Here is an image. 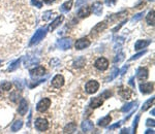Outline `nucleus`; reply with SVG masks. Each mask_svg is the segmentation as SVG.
Masks as SVG:
<instances>
[{"instance_id":"9b49d317","label":"nucleus","mask_w":155,"mask_h":134,"mask_svg":"<svg viewBox=\"0 0 155 134\" xmlns=\"http://www.w3.org/2000/svg\"><path fill=\"white\" fill-rule=\"evenodd\" d=\"M29 72L32 77H37V76H41V75L45 74L46 69H45V67H43V66H38L34 69H31Z\"/></svg>"},{"instance_id":"4c0bfd02","label":"nucleus","mask_w":155,"mask_h":134,"mask_svg":"<svg viewBox=\"0 0 155 134\" xmlns=\"http://www.w3.org/2000/svg\"><path fill=\"white\" fill-rule=\"evenodd\" d=\"M143 16H144V12H140V14L136 15V16H134V18H132V22H136V21H139L140 19L143 18Z\"/></svg>"},{"instance_id":"412c9836","label":"nucleus","mask_w":155,"mask_h":134,"mask_svg":"<svg viewBox=\"0 0 155 134\" xmlns=\"http://www.w3.org/2000/svg\"><path fill=\"white\" fill-rule=\"evenodd\" d=\"M73 0H68V1L64 2V3H63L62 5L60 6V10H61L62 12H69V10L71 9V7H73Z\"/></svg>"},{"instance_id":"b1692460","label":"nucleus","mask_w":155,"mask_h":134,"mask_svg":"<svg viewBox=\"0 0 155 134\" xmlns=\"http://www.w3.org/2000/svg\"><path fill=\"white\" fill-rule=\"evenodd\" d=\"M77 129V124L76 123H68V125H66V127L64 128L63 132L64 133H73Z\"/></svg>"},{"instance_id":"a211bd4d","label":"nucleus","mask_w":155,"mask_h":134,"mask_svg":"<svg viewBox=\"0 0 155 134\" xmlns=\"http://www.w3.org/2000/svg\"><path fill=\"white\" fill-rule=\"evenodd\" d=\"M150 44H151V40H137L134 44V49L137 51L139 50H142V49H145L146 47H148Z\"/></svg>"},{"instance_id":"ea45409f","label":"nucleus","mask_w":155,"mask_h":134,"mask_svg":"<svg viewBox=\"0 0 155 134\" xmlns=\"http://www.w3.org/2000/svg\"><path fill=\"white\" fill-rule=\"evenodd\" d=\"M117 0H106V4L108 6H112L114 5V4H116Z\"/></svg>"},{"instance_id":"8fccbe9b","label":"nucleus","mask_w":155,"mask_h":134,"mask_svg":"<svg viewBox=\"0 0 155 134\" xmlns=\"http://www.w3.org/2000/svg\"><path fill=\"white\" fill-rule=\"evenodd\" d=\"M128 131H129V129H122L121 133H128Z\"/></svg>"},{"instance_id":"6ab92c4d","label":"nucleus","mask_w":155,"mask_h":134,"mask_svg":"<svg viewBox=\"0 0 155 134\" xmlns=\"http://www.w3.org/2000/svg\"><path fill=\"white\" fill-rule=\"evenodd\" d=\"M91 14V8L88 7V6H86V7H82L80 10L78 12V16L80 17V18H86V17L90 16Z\"/></svg>"},{"instance_id":"7c9ffc66","label":"nucleus","mask_w":155,"mask_h":134,"mask_svg":"<svg viewBox=\"0 0 155 134\" xmlns=\"http://www.w3.org/2000/svg\"><path fill=\"white\" fill-rule=\"evenodd\" d=\"M52 15H53V12H52V10H48V12H43V21H49L50 19L52 18Z\"/></svg>"},{"instance_id":"4468645a","label":"nucleus","mask_w":155,"mask_h":134,"mask_svg":"<svg viewBox=\"0 0 155 134\" xmlns=\"http://www.w3.org/2000/svg\"><path fill=\"white\" fill-rule=\"evenodd\" d=\"M102 3L99 1L97 2H94L93 3V5L91 6V12H93V14L96 15V16H100L102 12Z\"/></svg>"},{"instance_id":"f704fd0d","label":"nucleus","mask_w":155,"mask_h":134,"mask_svg":"<svg viewBox=\"0 0 155 134\" xmlns=\"http://www.w3.org/2000/svg\"><path fill=\"white\" fill-rule=\"evenodd\" d=\"M100 96H101L102 98H104V99H108V98H110V97L112 96V92H111L110 90H107V91H104V92L102 93Z\"/></svg>"},{"instance_id":"1a4fd4ad","label":"nucleus","mask_w":155,"mask_h":134,"mask_svg":"<svg viewBox=\"0 0 155 134\" xmlns=\"http://www.w3.org/2000/svg\"><path fill=\"white\" fill-rule=\"evenodd\" d=\"M64 85V77L61 74H57L52 79V86L55 88H61Z\"/></svg>"},{"instance_id":"7ed1b4c3","label":"nucleus","mask_w":155,"mask_h":134,"mask_svg":"<svg viewBox=\"0 0 155 134\" xmlns=\"http://www.w3.org/2000/svg\"><path fill=\"white\" fill-rule=\"evenodd\" d=\"M94 66H95V68L98 69V70L104 71V70H106V69H108V67H109V61L106 59V58H104V57L98 58L96 61H95Z\"/></svg>"},{"instance_id":"423d86ee","label":"nucleus","mask_w":155,"mask_h":134,"mask_svg":"<svg viewBox=\"0 0 155 134\" xmlns=\"http://www.w3.org/2000/svg\"><path fill=\"white\" fill-rule=\"evenodd\" d=\"M149 76V70H148L146 67H140L137 71V77L139 81L143 82V81H146Z\"/></svg>"},{"instance_id":"a878e982","label":"nucleus","mask_w":155,"mask_h":134,"mask_svg":"<svg viewBox=\"0 0 155 134\" xmlns=\"http://www.w3.org/2000/svg\"><path fill=\"white\" fill-rule=\"evenodd\" d=\"M146 21H147V24H149V25L151 26H154V9H152L151 12H148L147 17H146Z\"/></svg>"},{"instance_id":"09e8293b","label":"nucleus","mask_w":155,"mask_h":134,"mask_svg":"<svg viewBox=\"0 0 155 134\" xmlns=\"http://www.w3.org/2000/svg\"><path fill=\"white\" fill-rule=\"evenodd\" d=\"M145 133H146V134H150V133H152V134H153V133H154V130H151V129H148V130L146 131Z\"/></svg>"},{"instance_id":"e433bc0d","label":"nucleus","mask_w":155,"mask_h":134,"mask_svg":"<svg viewBox=\"0 0 155 134\" xmlns=\"http://www.w3.org/2000/svg\"><path fill=\"white\" fill-rule=\"evenodd\" d=\"M146 53V51H143V52H141V53H139V54H137V55H134V56H132L131 58H130L129 59V61H134V60H136V59H137V58H140L141 57V56H143L144 54Z\"/></svg>"},{"instance_id":"aec40b11","label":"nucleus","mask_w":155,"mask_h":134,"mask_svg":"<svg viewBox=\"0 0 155 134\" xmlns=\"http://www.w3.org/2000/svg\"><path fill=\"white\" fill-rule=\"evenodd\" d=\"M63 20H64V16H59L58 18H56L55 20L52 22L51 26H50V29L53 31V30H55L56 28L58 27V26H60V24L63 22Z\"/></svg>"},{"instance_id":"4be33fe9","label":"nucleus","mask_w":155,"mask_h":134,"mask_svg":"<svg viewBox=\"0 0 155 134\" xmlns=\"http://www.w3.org/2000/svg\"><path fill=\"white\" fill-rule=\"evenodd\" d=\"M85 63H86V59H85L84 57H79L73 61V65L75 68H82V67L85 65Z\"/></svg>"},{"instance_id":"c03bdc74","label":"nucleus","mask_w":155,"mask_h":134,"mask_svg":"<svg viewBox=\"0 0 155 134\" xmlns=\"http://www.w3.org/2000/svg\"><path fill=\"white\" fill-rule=\"evenodd\" d=\"M146 124L148 125V126H154L155 125V122H154V120H147V123H146Z\"/></svg>"},{"instance_id":"603ef678","label":"nucleus","mask_w":155,"mask_h":134,"mask_svg":"<svg viewBox=\"0 0 155 134\" xmlns=\"http://www.w3.org/2000/svg\"><path fill=\"white\" fill-rule=\"evenodd\" d=\"M0 66H1V61H0Z\"/></svg>"},{"instance_id":"5701e85b","label":"nucleus","mask_w":155,"mask_h":134,"mask_svg":"<svg viewBox=\"0 0 155 134\" xmlns=\"http://www.w3.org/2000/svg\"><path fill=\"white\" fill-rule=\"evenodd\" d=\"M111 121H112V118H111V116H106L104 118L100 119V120L98 121V126L106 127V126H108V125L110 124Z\"/></svg>"},{"instance_id":"2f4dec72","label":"nucleus","mask_w":155,"mask_h":134,"mask_svg":"<svg viewBox=\"0 0 155 134\" xmlns=\"http://www.w3.org/2000/svg\"><path fill=\"white\" fill-rule=\"evenodd\" d=\"M124 57H125L124 53H119V54H117L116 57L114 58V63H118V62H121L122 60L124 59Z\"/></svg>"},{"instance_id":"3c124183","label":"nucleus","mask_w":155,"mask_h":134,"mask_svg":"<svg viewBox=\"0 0 155 134\" xmlns=\"http://www.w3.org/2000/svg\"><path fill=\"white\" fill-rule=\"evenodd\" d=\"M149 1H152V2H153V1H154V0H149Z\"/></svg>"},{"instance_id":"58836bf2","label":"nucleus","mask_w":155,"mask_h":134,"mask_svg":"<svg viewBox=\"0 0 155 134\" xmlns=\"http://www.w3.org/2000/svg\"><path fill=\"white\" fill-rule=\"evenodd\" d=\"M126 22H127V20H124V21H123V22H122V23H120V24H119V25H118V26H116V27H115V28H114V29H113V32H114V33H115V32H117V31H118V30H119V29H120V28H121V27H122V26H123V25H124V24H125Z\"/></svg>"},{"instance_id":"f8f14e48","label":"nucleus","mask_w":155,"mask_h":134,"mask_svg":"<svg viewBox=\"0 0 155 134\" xmlns=\"http://www.w3.org/2000/svg\"><path fill=\"white\" fill-rule=\"evenodd\" d=\"M118 94L122 97L123 99H129L131 97V90H129L128 88L125 87H120L119 90H118Z\"/></svg>"},{"instance_id":"393cba45","label":"nucleus","mask_w":155,"mask_h":134,"mask_svg":"<svg viewBox=\"0 0 155 134\" xmlns=\"http://www.w3.org/2000/svg\"><path fill=\"white\" fill-rule=\"evenodd\" d=\"M125 15H127V12L123 10V12H120L119 14H115V15H112V16L108 17L107 20H110V22H114V21H116L117 19H120L122 16H125Z\"/></svg>"},{"instance_id":"72a5a7b5","label":"nucleus","mask_w":155,"mask_h":134,"mask_svg":"<svg viewBox=\"0 0 155 134\" xmlns=\"http://www.w3.org/2000/svg\"><path fill=\"white\" fill-rule=\"evenodd\" d=\"M119 71H120V70H119L118 68H114V70H113V72H112V74H111V76L108 79V81H109V82H110V81H113V79H114L115 77H116L117 75H118Z\"/></svg>"},{"instance_id":"a19ab883","label":"nucleus","mask_w":155,"mask_h":134,"mask_svg":"<svg viewBox=\"0 0 155 134\" xmlns=\"http://www.w3.org/2000/svg\"><path fill=\"white\" fill-rule=\"evenodd\" d=\"M139 120H140V116H137L136 121H134V133H136L137 131V123H139Z\"/></svg>"},{"instance_id":"473e14b6","label":"nucleus","mask_w":155,"mask_h":134,"mask_svg":"<svg viewBox=\"0 0 155 134\" xmlns=\"http://www.w3.org/2000/svg\"><path fill=\"white\" fill-rule=\"evenodd\" d=\"M134 102L127 103V104H125L123 107H122V109H121V111H123V112L128 111H129V109H132V106H134Z\"/></svg>"},{"instance_id":"9d476101","label":"nucleus","mask_w":155,"mask_h":134,"mask_svg":"<svg viewBox=\"0 0 155 134\" xmlns=\"http://www.w3.org/2000/svg\"><path fill=\"white\" fill-rule=\"evenodd\" d=\"M76 49L77 50H83V49H86L90 45V40L88 38H81L76 42Z\"/></svg>"},{"instance_id":"ddd939ff","label":"nucleus","mask_w":155,"mask_h":134,"mask_svg":"<svg viewBox=\"0 0 155 134\" xmlns=\"http://www.w3.org/2000/svg\"><path fill=\"white\" fill-rule=\"evenodd\" d=\"M107 28V23L106 21L104 22H100L96 24V25L93 27V29L91 30V35H93V34H97V33H100V32H102L104 29Z\"/></svg>"},{"instance_id":"f257e3e1","label":"nucleus","mask_w":155,"mask_h":134,"mask_svg":"<svg viewBox=\"0 0 155 134\" xmlns=\"http://www.w3.org/2000/svg\"><path fill=\"white\" fill-rule=\"evenodd\" d=\"M47 32H48L47 28H40V29H38L37 31L35 32V34L33 35V37L31 38V40H30L29 45H34L37 44V42H40V40L46 36Z\"/></svg>"},{"instance_id":"2eb2a0df","label":"nucleus","mask_w":155,"mask_h":134,"mask_svg":"<svg viewBox=\"0 0 155 134\" xmlns=\"http://www.w3.org/2000/svg\"><path fill=\"white\" fill-rule=\"evenodd\" d=\"M82 130L83 132L85 133H88V132H91V131L93 130V128H94V124H93L91 121H84V122L82 123Z\"/></svg>"},{"instance_id":"0eeeda50","label":"nucleus","mask_w":155,"mask_h":134,"mask_svg":"<svg viewBox=\"0 0 155 134\" xmlns=\"http://www.w3.org/2000/svg\"><path fill=\"white\" fill-rule=\"evenodd\" d=\"M71 44H73V40H71V38H62V39H60L57 42L58 47L60 50H63V51L71 49Z\"/></svg>"},{"instance_id":"20e7f679","label":"nucleus","mask_w":155,"mask_h":134,"mask_svg":"<svg viewBox=\"0 0 155 134\" xmlns=\"http://www.w3.org/2000/svg\"><path fill=\"white\" fill-rule=\"evenodd\" d=\"M99 89V84L96 81H89L85 86V90L88 94H93Z\"/></svg>"},{"instance_id":"79ce46f5","label":"nucleus","mask_w":155,"mask_h":134,"mask_svg":"<svg viewBox=\"0 0 155 134\" xmlns=\"http://www.w3.org/2000/svg\"><path fill=\"white\" fill-rule=\"evenodd\" d=\"M122 124V122L120 121V122H118L117 124H115V125H112V126L110 127V130H113V129H115V128H117V127H119L120 125Z\"/></svg>"},{"instance_id":"39448f33","label":"nucleus","mask_w":155,"mask_h":134,"mask_svg":"<svg viewBox=\"0 0 155 134\" xmlns=\"http://www.w3.org/2000/svg\"><path fill=\"white\" fill-rule=\"evenodd\" d=\"M35 128L38 131H46L49 128V122L43 118H38L35 121Z\"/></svg>"},{"instance_id":"6e6552de","label":"nucleus","mask_w":155,"mask_h":134,"mask_svg":"<svg viewBox=\"0 0 155 134\" xmlns=\"http://www.w3.org/2000/svg\"><path fill=\"white\" fill-rule=\"evenodd\" d=\"M140 90L143 94H149L153 92L154 90V84L153 83H143L140 85Z\"/></svg>"},{"instance_id":"bb28decb","label":"nucleus","mask_w":155,"mask_h":134,"mask_svg":"<svg viewBox=\"0 0 155 134\" xmlns=\"http://www.w3.org/2000/svg\"><path fill=\"white\" fill-rule=\"evenodd\" d=\"M153 103H154V97H152L151 99H149V100L146 101V102L144 103L143 107H142V111H147V109H149L150 107H151V105L153 104Z\"/></svg>"},{"instance_id":"cd10ccee","label":"nucleus","mask_w":155,"mask_h":134,"mask_svg":"<svg viewBox=\"0 0 155 134\" xmlns=\"http://www.w3.org/2000/svg\"><path fill=\"white\" fill-rule=\"evenodd\" d=\"M22 126H23V122H22L21 120L17 121V122H15L14 125L12 126V132H17V131H19L20 129L22 128Z\"/></svg>"},{"instance_id":"f03ea898","label":"nucleus","mask_w":155,"mask_h":134,"mask_svg":"<svg viewBox=\"0 0 155 134\" xmlns=\"http://www.w3.org/2000/svg\"><path fill=\"white\" fill-rule=\"evenodd\" d=\"M50 106H51V99L43 98L37 103V105H36V109H37V111H39V112H45Z\"/></svg>"},{"instance_id":"f3484780","label":"nucleus","mask_w":155,"mask_h":134,"mask_svg":"<svg viewBox=\"0 0 155 134\" xmlns=\"http://www.w3.org/2000/svg\"><path fill=\"white\" fill-rule=\"evenodd\" d=\"M28 111V103L25 99H22L21 102H20V105H19V109H18V112L21 116H24V114L27 112Z\"/></svg>"},{"instance_id":"37998d69","label":"nucleus","mask_w":155,"mask_h":134,"mask_svg":"<svg viewBox=\"0 0 155 134\" xmlns=\"http://www.w3.org/2000/svg\"><path fill=\"white\" fill-rule=\"evenodd\" d=\"M83 4H85V0H78L76 5H77V7H80V6L83 5Z\"/></svg>"},{"instance_id":"c85d7f7f","label":"nucleus","mask_w":155,"mask_h":134,"mask_svg":"<svg viewBox=\"0 0 155 134\" xmlns=\"http://www.w3.org/2000/svg\"><path fill=\"white\" fill-rule=\"evenodd\" d=\"M21 60H22L21 58H19V59L16 60V61H15L14 63L10 64V66L8 67V71H14V70H16V69L19 67L20 63H21Z\"/></svg>"},{"instance_id":"dca6fc26","label":"nucleus","mask_w":155,"mask_h":134,"mask_svg":"<svg viewBox=\"0 0 155 134\" xmlns=\"http://www.w3.org/2000/svg\"><path fill=\"white\" fill-rule=\"evenodd\" d=\"M102 103H104V100H102V97L101 96L95 97V98H93L92 100H91L89 106H90L91 109H97V107L101 106Z\"/></svg>"},{"instance_id":"a18cd8bd","label":"nucleus","mask_w":155,"mask_h":134,"mask_svg":"<svg viewBox=\"0 0 155 134\" xmlns=\"http://www.w3.org/2000/svg\"><path fill=\"white\" fill-rule=\"evenodd\" d=\"M134 76H132L131 79H129V82H128V84H129L130 86H131L132 88H134L136 87V85H134Z\"/></svg>"},{"instance_id":"c9c22d12","label":"nucleus","mask_w":155,"mask_h":134,"mask_svg":"<svg viewBox=\"0 0 155 134\" xmlns=\"http://www.w3.org/2000/svg\"><path fill=\"white\" fill-rule=\"evenodd\" d=\"M31 4L37 8H40L41 6H43V3H41L40 1H38V0H31Z\"/></svg>"},{"instance_id":"49530a36","label":"nucleus","mask_w":155,"mask_h":134,"mask_svg":"<svg viewBox=\"0 0 155 134\" xmlns=\"http://www.w3.org/2000/svg\"><path fill=\"white\" fill-rule=\"evenodd\" d=\"M127 68H128V65H125L123 67V68L121 69V71H119V72H121V75H123L124 73H125V71L127 70Z\"/></svg>"},{"instance_id":"c756f323","label":"nucleus","mask_w":155,"mask_h":134,"mask_svg":"<svg viewBox=\"0 0 155 134\" xmlns=\"http://www.w3.org/2000/svg\"><path fill=\"white\" fill-rule=\"evenodd\" d=\"M0 87H1L2 90L8 91V90L12 89V83H10V82H3V83L1 84V86H0Z\"/></svg>"},{"instance_id":"de8ad7c7","label":"nucleus","mask_w":155,"mask_h":134,"mask_svg":"<svg viewBox=\"0 0 155 134\" xmlns=\"http://www.w3.org/2000/svg\"><path fill=\"white\" fill-rule=\"evenodd\" d=\"M54 1H55V0H43V2L47 4H51L52 2H54Z\"/></svg>"}]
</instances>
